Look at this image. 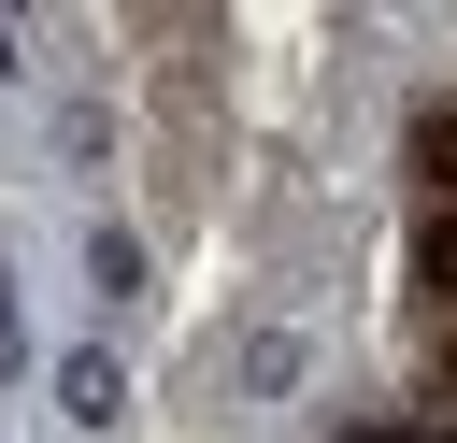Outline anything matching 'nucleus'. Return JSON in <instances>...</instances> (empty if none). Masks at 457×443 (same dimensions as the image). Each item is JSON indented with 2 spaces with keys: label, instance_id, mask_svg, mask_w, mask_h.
Returning <instances> with one entry per match:
<instances>
[{
  "label": "nucleus",
  "instance_id": "f257e3e1",
  "mask_svg": "<svg viewBox=\"0 0 457 443\" xmlns=\"http://www.w3.org/2000/svg\"><path fill=\"white\" fill-rule=\"evenodd\" d=\"M114 400H129V372H114L100 343H71V357H57V414H86V429H100Z\"/></svg>",
  "mask_w": 457,
  "mask_h": 443
},
{
  "label": "nucleus",
  "instance_id": "f03ea898",
  "mask_svg": "<svg viewBox=\"0 0 457 443\" xmlns=\"http://www.w3.org/2000/svg\"><path fill=\"white\" fill-rule=\"evenodd\" d=\"M414 186L428 214H457V114H414Z\"/></svg>",
  "mask_w": 457,
  "mask_h": 443
},
{
  "label": "nucleus",
  "instance_id": "7ed1b4c3",
  "mask_svg": "<svg viewBox=\"0 0 457 443\" xmlns=\"http://www.w3.org/2000/svg\"><path fill=\"white\" fill-rule=\"evenodd\" d=\"M14 357H29V343H14V272H0V372H14Z\"/></svg>",
  "mask_w": 457,
  "mask_h": 443
}]
</instances>
